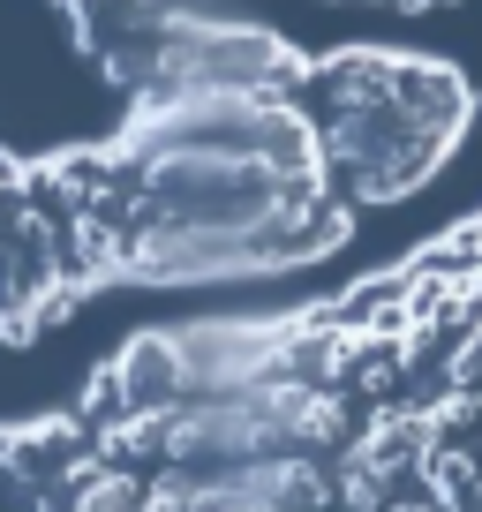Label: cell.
Masks as SVG:
<instances>
[{
  "label": "cell",
  "instance_id": "6da1fadb",
  "mask_svg": "<svg viewBox=\"0 0 482 512\" xmlns=\"http://www.w3.org/2000/svg\"><path fill=\"white\" fill-rule=\"evenodd\" d=\"M106 144L0 151V339L106 287H189L347 241L324 61L302 76H144Z\"/></svg>",
  "mask_w": 482,
  "mask_h": 512
},
{
  "label": "cell",
  "instance_id": "3957f363",
  "mask_svg": "<svg viewBox=\"0 0 482 512\" xmlns=\"http://www.w3.org/2000/svg\"><path fill=\"white\" fill-rule=\"evenodd\" d=\"M385 512H445V505H422V497H407V505H400V497H392Z\"/></svg>",
  "mask_w": 482,
  "mask_h": 512
},
{
  "label": "cell",
  "instance_id": "7a4b0ae2",
  "mask_svg": "<svg viewBox=\"0 0 482 512\" xmlns=\"http://www.w3.org/2000/svg\"><path fill=\"white\" fill-rule=\"evenodd\" d=\"M422 475H430V490H437L445 512H482V467L467 460V452L430 445V452H422Z\"/></svg>",
  "mask_w": 482,
  "mask_h": 512
}]
</instances>
